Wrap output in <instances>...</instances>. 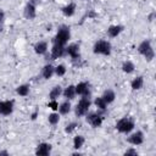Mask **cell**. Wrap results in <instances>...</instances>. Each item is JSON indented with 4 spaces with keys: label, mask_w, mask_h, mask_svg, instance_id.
<instances>
[{
    "label": "cell",
    "mask_w": 156,
    "mask_h": 156,
    "mask_svg": "<svg viewBox=\"0 0 156 156\" xmlns=\"http://www.w3.org/2000/svg\"><path fill=\"white\" fill-rule=\"evenodd\" d=\"M69 39H71V28L67 24H61L57 28V32H56L54 40H52V44L66 46L68 44Z\"/></svg>",
    "instance_id": "obj_1"
},
{
    "label": "cell",
    "mask_w": 156,
    "mask_h": 156,
    "mask_svg": "<svg viewBox=\"0 0 156 156\" xmlns=\"http://www.w3.org/2000/svg\"><path fill=\"white\" fill-rule=\"evenodd\" d=\"M93 52L95 55H102V56H110L112 52V45L106 39H99L93 45Z\"/></svg>",
    "instance_id": "obj_2"
},
{
    "label": "cell",
    "mask_w": 156,
    "mask_h": 156,
    "mask_svg": "<svg viewBox=\"0 0 156 156\" xmlns=\"http://www.w3.org/2000/svg\"><path fill=\"white\" fill-rule=\"evenodd\" d=\"M135 128V122L130 117H122L116 122V130L121 134H129Z\"/></svg>",
    "instance_id": "obj_3"
},
{
    "label": "cell",
    "mask_w": 156,
    "mask_h": 156,
    "mask_svg": "<svg viewBox=\"0 0 156 156\" xmlns=\"http://www.w3.org/2000/svg\"><path fill=\"white\" fill-rule=\"evenodd\" d=\"M91 100L89 96H80V99L78 100L76 107H74V113L76 116L79 118V117H84L89 110H90V106H91Z\"/></svg>",
    "instance_id": "obj_4"
},
{
    "label": "cell",
    "mask_w": 156,
    "mask_h": 156,
    "mask_svg": "<svg viewBox=\"0 0 156 156\" xmlns=\"http://www.w3.org/2000/svg\"><path fill=\"white\" fill-rule=\"evenodd\" d=\"M104 112L101 111H98V112H88L84 117H85V121L87 123L93 127V128H99L101 127L102 122H104V116H102Z\"/></svg>",
    "instance_id": "obj_5"
},
{
    "label": "cell",
    "mask_w": 156,
    "mask_h": 156,
    "mask_svg": "<svg viewBox=\"0 0 156 156\" xmlns=\"http://www.w3.org/2000/svg\"><path fill=\"white\" fill-rule=\"evenodd\" d=\"M37 0H29L24 9H23V16L26 20H29V21H33L35 17H37Z\"/></svg>",
    "instance_id": "obj_6"
},
{
    "label": "cell",
    "mask_w": 156,
    "mask_h": 156,
    "mask_svg": "<svg viewBox=\"0 0 156 156\" xmlns=\"http://www.w3.org/2000/svg\"><path fill=\"white\" fill-rule=\"evenodd\" d=\"M145 140V134L143 130H136V132H130L129 135L127 136V143H129L133 146H139L144 143Z\"/></svg>",
    "instance_id": "obj_7"
},
{
    "label": "cell",
    "mask_w": 156,
    "mask_h": 156,
    "mask_svg": "<svg viewBox=\"0 0 156 156\" xmlns=\"http://www.w3.org/2000/svg\"><path fill=\"white\" fill-rule=\"evenodd\" d=\"M66 55H68L72 61L80 60V46L78 43H71L66 45Z\"/></svg>",
    "instance_id": "obj_8"
},
{
    "label": "cell",
    "mask_w": 156,
    "mask_h": 156,
    "mask_svg": "<svg viewBox=\"0 0 156 156\" xmlns=\"http://www.w3.org/2000/svg\"><path fill=\"white\" fill-rule=\"evenodd\" d=\"M51 151H52V145L50 143L43 141V143H39L37 145V147L34 150V154L37 156H48V155L51 154Z\"/></svg>",
    "instance_id": "obj_9"
},
{
    "label": "cell",
    "mask_w": 156,
    "mask_h": 156,
    "mask_svg": "<svg viewBox=\"0 0 156 156\" xmlns=\"http://www.w3.org/2000/svg\"><path fill=\"white\" fill-rule=\"evenodd\" d=\"M15 110L13 100H2L0 101V115L1 116H10Z\"/></svg>",
    "instance_id": "obj_10"
},
{
    "label": "cell",
    "mask_w": 156,
    "mask_h": 156,
    "mask_svg": "<svg viewBox=\"0 0 156 156\" xmlns=\"http://www.w3.org/2000/svg\"><path fill=\"white\" fill-rule=\"evenodd\" d=\"M74 87H76V94L77 95H79V96H89L90 98L91 91H90L89 82L83 80V82H79L78 84H76Z\"/></svg>",
    "instance_id": "obj_11"
},
{
    "label": "cell",
    "mask_w": 156,
    "mask_h": 156,
    "mask_svg": "<svg viewBox=\"0 0 156 156\" xmlns=\"http://www.w3.org/2000/svg\"><path fill=\"white\" fill-rule=\"evenodd\" d=\"M65 55H66V46L57 45V44H52L51 52H50L51 60H57V58H61V57H62V56H65Z\"/></svg>",
    "instance_id": "obj_12"
},
{
    "label": "cell",
    "mask_w": 156,
    "mask_h": 156,
    "mask_svg": "<svg viewBox=\"0 0 156 156\" xmlns=\"http://www.w3.org/2000/svg\"><path fill=\"white\" fill-rule=\"evenodd\" d=\"M33 49H34V52L37 55H40V56L41 55H46L48 51H49V44H48L46 40H39V41H37L34 44Z\"/></svg>",
    "instance_id": "obj_13"
},
{
    "label": "cell",
    "mask_w": 156,
    "mask_h": 156,
    "mask_svg": "<svg viewBox=\"0 0 156 156\" xmlns=\"http://www.w3.org/2000/svg\"><path fill=\"white\" fill-rule=\"evenodd\" d=\"M123 30H124V27L122 24H111L107 28L106 33H107V37L108 38H117Z\"/></svg>",
    "instance_id": "obj_14"
},
{
    "label": "cell",
    "mask_w": 156,
    "mask_h": 156,
    "mask_svg": "<svg viewBox=\"0 0 156 156\" xmlns=\"http://www.w3.org/2000/svg\"><path fill=\"white\" fill-rule=\"evenodd\" d=\"M151 49H154V48H152V43H151L150 39H144L143 41L139 43V45H138V48H136L138 52H139L141 56H144V55H145L149 50H151Z\"/></svg>",
    "instance_id": "obj_15"
},
{
    "label": "cell",
    "mask_w": 156,
    "mask_h": 156,
    "mask_svg": "<svg viewBox=\"0 0 156 156\" xmlns=\"http://www.w3.org/2000/svg\"><path fill=\"white\" fill-rule=\"evenodd\" d=\"M76 9H77V5H76V2H68V4H66L62 9H61V12H62V15L65 16V17H72L74 13H76Z\"/></svg>",
    "instance_id": "obj_16"
},
{
    "label": "cell",
    "mask_w": 156,
    "mask_h": 156,
    "mask_svg": "<svg viewBox=\"0 0 156 156\" xmlns=\"http://www.w3.org/2000/svg\"><path fill=\"white\" fill-rule=\"evenodd\" d=\"M62 96L65 98V100H73L76 96H77V94H76V87L73 85V84H69V85H67L63 90H62Z\"/></svg>",
    "instance_id": "obj_17"
},
{
    "label": "cell",
    "mask_w": 156,
    "mask_h": 156,
    "mask_svg": "<svg viewBox=\"0 0 156 156\" xmlns=\"http://www.w3.org/2000/svg\"><path fill=\"white\" fill-rule=\"evenodd\" d=\"M55 74V66L52 63H46L43 68H41V77L44 79H50L52 76Z\"/></svg>",
    "instance_id": "obj_18"
},
{
    "label": "cell",
    "mask_w": 156,
    "mask_h": 156,
    "mask_svg": "<svg viewBox=\"0 0 156 156\" xmlns=\"http://www.w3.org/2000/svg\"><path fill=\"white\" fill-rule=\"evenodd\" d=\"M58 113L60 115H68L71 111H72V105H71V101L69 100H65L62 101L61 104H58V108H57Z\"/></svg>",
    "instance_id": "obj_19"
},
{
    "label": "cell",
    "mask_w": 156,
    "mask_h": 156,
    "mask_svg": "<svg viewBox=\"0 0 156 156\" xmlns=\"http://www.w3.org/2000/svg\"><path fill=\"white\" fill-rule=\"evenodd\" d=\"M62 87L61 85H54L49 91V100H57L60 96H62Z\"/></svg>",
    "instance_id": "obj_20"
},
{
    "label": "cell",
    "mask_w": 156,
    "mask_h": 156,
    "mask_svg": "<svg viewBox=\"0 0 156 156\" xmlns=\"http://www.w3.org/2000/svg\"><path fill=\"white\" fill-rule=\"evenodd\" d=\"M101 98L106 101L107 105H110V104H112L116 100V93L112 89H105L104 93H102V95H101Z\"/></svg>",
    "instance_id": "obj_21"
},
{
    "label": "cell",
    "mask_w": 156,
    "mask_h": 156,
    "mask_svg": "<svg viewBox=\"0 0 156 156\" xmlns=\"http://www.w3.org/2000/svg\"><path fill=\"white\" fill-rule=\"evenodd\" d=\"M121 68H122V72H123V73H126V74H132V73L135 71V65H134L130 60H126V61L122 62Z\"/></svg>",
    "instance_id": "obj_22"
},
{
    "label": "cell",
    "mask_w": 156,
    "mask_h": 156,
    "mask_svg": "<svg viewBox=\"0 0 156 156\" xmlns=\"http://www.w3.org/2000/svg\"><path fill=\"white\" fill-rule=\"evenodd\" d=\"M143 87H144V77L143 76H136L130 82L132 90H140V89H143Z\"/></svg>",
    "instance_id": "obj_23"
},
{
    "label": "cell",
    "mask_w": 156,
    "mask_h": 156,
    "mask_svg": "<svg viewBox=\"0 0 156 156\" xmlns=\"http://www.w3.org/2000/svg\"><path fill=\"white\" fill-rule=\"evenodd\" d=\"M29 91H30V85L27 84V83L20 84V85L16 88V94L20 95V96H22V98L27 96V95L29 94Z\"/></svg>",
    "instance_id": "obj_24"
},
{
    "label": "cell",
    "mask_w": 156,
    "mask_h": 156,
    "mask_svg": "<svg viewBox=\"0 0 156 156\" xmlns=\"http://www.w3.org/2000/svg\"><path fill=\"white\" fill-rule=\"evenodd\" d=\"M73 149L74 150H80L82 147H83V145H84V143H85V138H84V135H82V134H77L74 138H73Z\"/></svg>",
    "instance_id": "obj_25"
},
{
    "label": "cell",
    "mask_w": 156,
    "mask_h": 156,
    "mask_svg": "<svg viewBox=\"0 0 156 156\" xmlns=\"http://www.w3.org/2000/svg\"><path fill=\"white\" fill-rule=\"evenodd\" d=\"M93 104L95 105V107L98 108V111H101V112H105L106 110H107V104H106V101L101 98V96H99V98H95V100L93 101Z\"/></svg>",
    "instance_id": "obj_26"
},
{
    "label": "cell",
    "mask_w": 156,
    "mask_h": 156,
    "mask_svg": "<svg viewBox=\"0 0 156 156\" xmlns=\"http://www.w3.org/2000/svg\"><path fill=\"white\" fill-rule=\"evenodd\" d=\"M48 122H49V124H51V126H56V124L60 122V113L56 112V111H52V112L48 116Z\"/></svg>",
    "instance_id": "obj_27"
},
{
    "label": "cell",
    "mask_w": 156,
    "mask_h": 156,
    "mask_svg": "<svg viewBox=\"0 0 156 156\" xmlns=\"http://www.w3.org/2000/svg\"><path fill=\"white\" fill-rule=\"evenodd\" d=\"M66 72H67V68H66V66L63 63H60V65L55 66V76L63 77L66 74Z\"/></svg>",
    "instance_id": "obj_28"
},
{
    "label": "cell",
    "mask_w": 156,
    "mask_h": 156,
    "mask_svg": "<svg viewBox=\"0 0 156 156\" xmlns=\"http://www.w3.org/2000/svg\"><path fill=\"white\" fill-rule=\"evenodd\" d=\"M77 127H78V123H77V122H69V123L66 124V127H65V133H66V134H72V133L77 129Z\"/></svg>",
    "instance_id": "obj_29"
},
{
    "label": "cell",
    "mask_w": 156,
    "mask_h": 156,
    "mask_svg": "<svg viewBox=\"0 0 156 156\" xmlns=\"http://www.w3.org/2000/svg\"><path fill=\"white\" fill-rule=\"evenodd\" d=\"M143 57L145 58V61H146V62H151V61L155 58V50H154V49L149 50V51H147Z\"/></svg>",
    "instance_id": "obj_30"
},
{
    "label": "cell",
    "mask_w": 156,
    "mask_h": 156,
    "mask_svg": "<svg viewBox=\"0 0 156 156\" xmlns=\"http://www.w3.org/2000/svg\"><path fill=\"white\" fill-rule=\"evenodd\" d=\"M123 154H124L126 156H138V154H139V152H138V150H136L135 147H133V146H132V147H128Z\"/></svg>",
    "instance_id": "obj_31"
},
{
    "label": "cell",
    "mask_w": 156,
    "mask_h": 156,
    "mask_svg": "<svg viewBox=\"0 0 156 156\" xmlns=\"http://www.w3.org/2000/svg\"><path fill=\"white\" fill-rule=\"evenodd\" d=\"M48 107H50L52 111H57V108H58V102H57V100H49Z\"/></svg>",
    "instance_id": "obj_32"
},
{
    "label": "cell",
    "mask_w": 156,
    "mask_h": 156,
    "mask_svg": "<svg viewBox=\"0 0 156 156\" xmlns=\"http://www.w3.org/2000/svg\"><path fill=\"white\" fill-rule=\"evenodd\" d=\"M4 23H5V11L0 9V33L4 30Z\"/></svg>",
    "instance_id": "obj_33"
},
{
    "label": "cell",
    "mask_w": 156,
    "mask_h": 156,
    "mask_svg": "<svg viewBox=\"0 0 156 156\" xmlns=\"http://www.w3.org/2000/svg\"><path fill=\"white\" fill-rule=\"evenodd\" d=\"M155 16H156V13H155V11H152L151 13H149V16H147V21H149V22H152V21L155 20Z\"/></svg>",
    "instance_id": "obj_34"
},
{
    "label": "cell",
    "mask_w": 156,
    "mask_h": 156,
    "mask_svg": "<svg viewBox=\"0 0 156 156\" xmlns=\"http://www.w3.org/2000/svg\"><path fill=\"white\" fill-rule=\"evenodd\" d=\"M38 115H39V112H38V110H35V111L30 115V119H32V121H35V119H37V117H38Z\"/></svg>",
    "instance_id": "obj_35"
},
{
    "label": "cell",
    "mask_w": 156,
    "mask_h": 156,
    "mask_svg": "<svg viewBox=\"0 0 156 156\" xmlns=\"http://www.w3.org/2000/svg\"><path fill=\"white\" fill-rule=\"evenodd\" d=\"M10 152L7 150H0V156H9Z\"/></svg>",
    "instance_id": "obj_36"
},
{
    "label": "cell",
    "mask_w": 156,
    "mask_h": 156,
    "mask_svg": "<svg viewBox=\"0 0 156 156\" xmlns=\"http://www.w3.org/2000/svg\"><path fill=\"white\" fill-rule=\"evenodd\" d=\"M84 1H88V0H84Z\"/></svg>",
    "instance_id": "obj_37"
},
{
    "label": "cell",
    "mask_w": 156,
    "mask_h": 156,
    "mask_svg": "<svg viewBox=\"0 0 156 156\" xmlns=\"http://www.w3.org/2000/svg\"><path fill=\"white\" fill-rule=\"evenodd\" d=\"M37 1H39V0H37Z\"/></svg>",
    "instance_id": "obj_38"
}]
</instances>
